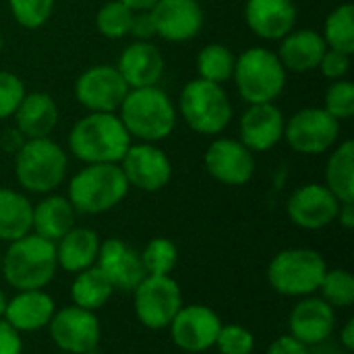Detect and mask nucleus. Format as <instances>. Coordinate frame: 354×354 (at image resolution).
I'll return each mask as SVG.
<instances>
[{"mask_svg":"<svg viewBox=\"0 0 354 354\" xmlns=\"http://www.w3.org/2000/svg\"><path fill=\"white\" fill-rule=\"evenodd\" d=\"M68 170L66 151L50 137L25 139L15 153V176L23 191L48 195L56 191Z\"/></svg>","mask_w":354,"mask_h":354,"instance_id":"nucleus-5","label":"nucleus"},{"mask_svg":"<svg viewBox=\"0 0 354 354\" xmlns=\"http://www.w3.org/2000/svg\"><path fill=\"white\" fill-rule=\"evenodd\" d=\"M118 118L129 131L131 139L143 143H156L166 139L176 127V108L168 93L153 87L129 89L118 108Z\"/></svg>","mask_w":354,"mask_h":354,"instance_id":"nucleus-3","label":"nucleus"},{"mask_svg":"<svg viewBox=\"0 0 354 354\" xmlns=\"http://www.w3.org/2000/svg\"><path fill=\"white\" fill-rule=\"evenodd\" d=\"M0 272H2V251H0Z\"/></svg>","mask_w":354,"mask_h":354,"instance_id":"nucleus-48","label":"nucleus"},{"mask_svg":"<svg viewBox=\"0 0 354 354\" xmlns=\"http://www.w3.org/2000/svg\"><path fill=\"white\" fill-rule=\"evenodd\" d=\"M133 15L135 10L122 4L120 0H110L100 6L95 15V27L108 39H122L131 31Z\"/></svg>","mask_w":354,"mask_h":354,"instance_id":"nucleus-34","label":"nucleus"},{"mask_svg":"<svg viewBox=\"0 0 354 354\" xmlns=\"http://www.w3.org/2000/svg\"><path fill=\"white\" fill-rule=\"evenodd\" d=\"M120 168L129 187L145 193H156L164 189L172 178L170 158L153 143H131L120 160Z\"/></svg>","mask_w":354,"mask_h":354,"instance_id":"nucleus-14","label":"nucleus"},{"mask_svg":"<svg viewBox=\"0 0 354 354\" xmlns=\"http://www.w3.org/2000/svg\"><path fill=\"white\" fill-rule=\"evenodd\" d=\"M284 124L286 118L274 102L251 104L241 118V143L253 153L268 151L284 139Z\"/></svg>","mask_w":354,"mask_h":354,"instance_id":"nucleus-20","label":"nucleus"},{"mask_svg":"<svg viewBox=\"0 0 354 354\" xmlns=\"http://www.w3.org/2000/svg\"><path fill=\"white\" fill-rule=\"evenodd\" d=\"M95 268L108 278L114 290L133 292L145 278L139 253L120 239H108L100 245Z\"/></svg>","mask_w":354,"mask_h":354,"instance_id":"nucleus-19","label":"nucleus"},{"mask_svg":"<svg viewBox=\"0 0 354 354\" xmlns=\"http://www.w3.org/2000/svg\"><path fill=\"white\" fill-rule=\"evenodd\" d=\"M4 309H6V295L0 290V319H4Z\"/></svg>","mask_w":354,"mask_h":354,"instance_id":"nucleus-47","label":"nucleus"},{"mask_svg":"<svg viewBox=\"0 0 354 354\" xmlns=\"http://www.w3.org/2000/svg\"><path fill=\"white\" fill-rule=\"evenodd\" d=\"M129 89L153 87L164 75V56L151 41L129 44L116 64Z\"/></svg>","mask_w":354,"mask_h":354,"instance_id":"nucleus-23","label":"nucleus"},{"mask_svg":"<svg viewBox=\"0 0 354 354\" xmlns=\"http://www.w3.org/2000/svg\"><path fill=\"white\" fill-rule=\"evenodd\" d=\"M336 330V309L322 297H303L288 315V336L305 346L324 344Z\"/></svg>","mask_w":354,"mask_h":354,"instance_id":"nucleus-18","label":"nucleus"},{"mask_svg":"<svg viewBox=\"0 0 354 354\" xmlns=\"http://www.w3.org/2000/svg\"><path fill=\"white\" fill-rule=\"evenodd\" d=\"M131 295L139 324L153 332L166 330L185 305L183 290L172 276H145Z\"/></svg>","mask_w":354,"mask_h":354,"instance_id":"nucleus-9","label":"nucleus"},{"mask_svg":"<svg viewBox=\"0 0 354 354\" xmlns=\"http://www.w3.org/2000/svg\"><path fill=\"white\" fill-rule=\"evenodd\" d=\"M340 344H342L348 353H353L354 351V319H348V322L344 324V328L340 330Z\"/></svg>","mask_w":354,"mask_h":354,"instance_id":"nucleus-45","label":"nucleus"},{"mask_svg":"<svg viewBox=\"0 0 354 354\" xmlns=\"http://www.w3.org/2000/svg\"><path fill=\"white\" fill-rule=\"evenodd\" d=\"M185 354H191V353H185Z\"/></svg>","mask_w":354,"mask_h":354,"instance_id":"nucleus-50","label":"nucleus"},{"mask_svg":"<svg viewBox=\"0 0 354 354\" xmlns=\"http://www.w3.org/2000/svg\"><path fill=\"white\" fill-rule=\"evenodd\" d=\"M0 354H23V340L4 319H0Z\"/></svg>","mask_w":354,"mask_h":354,"instance_id":"nucleus-42","label":"nucleus"},{"mask_svg":"<svg viewBox=\"0 0 354 354\" xmlns=\"http://www.w3.org/2000/svg\"><path fill=\"white\" fill-rule=\"evenodd\" d=\"M340 137V120L324 108H303L284 124V139L297 153L319 156L336 145Z\"/></svg>","mask_w":354,"mask_h":354,"instance_id":"nucleus-10","label":"nucleus"},{"mask_svg":"<svg viewBox=\"0 0 354 354\" xmlns=\"http://www.w3.org/2000/svg\"><path fill=\"white\" fill-rule=\"evenodd\" d=\"M131 135L116 112H89L68 133L71 153L85 164H120Z\"/></svg>","mask_w":354,"mask_h":354,"instance_id":"nucleus-1","label":"nucleus"},{"mask_svg":"<svg viewBox=\"0 0 354 354\" xmlns=\"http://www.w3.org/2000/svg\"><path fill=\"white\" fill-rule=\"evenodd\" d=\"M326 272L328 266L322 253L303 247L284 249L272 257L268 266V282L282 297L303 299L319 290Z\"/></svg>","mask_w":354,"mask_h":354,"instance_id":"nucleus-6","label":"nucleus"},{"mask_svg":"<svg viewBox=\"0 0 354 354\" xmlns=\"http://www.w3.org/2000/svg\"><path fill=\"white\" fill-rule=\"evenodd\" d=\"M216 348L220 351V354H253L255 336L245 326L222 324L220 334L216 338Z\"/></svg>","mask_w":354,"mask_h":354,"instance_id":"nucleus-37","label":"nucleus"},{"mask_svg":"<svg viewBox=\"0 0 354 354\" xmlns=\"http://www.w3.org/2000/svg\"><path fill=\"white\" fill-rule=\"evenodd\" d=\"M56 245L29 232L8 243L2 253V272L10 288L21 290H44L56 276Z\"/></svg>","mask_w":354,"mask_h":354,"instance_id":"nucleus-2","label":"nucleus"},{"mask_svg":"<svg viewBox=\"0 0 354 354\" xmlns=\"http://www.w3.org/2000/svg\"><path fill=\"white\" fill-rule=\"evenodd\" d=\"M127 93L129 85L110 64L89 66L75 83V97L89 112H118Z\"/></svg>","mask_w":354,"mask_h":354,"instance_id":"nucleus-12","label":"nucleus"},{"mask_svg":"<svg viewBox=\"0 0 354 354\" xmlns=\"http://www.w3.org/2000/svg\"><path fill=\"white\" fill-rule=\"evenodd\" d=\"M234 62L236 56L228 46L222 44H207L199 54H197V73L199 79L212 81L222 85L224 81L232 79L234 73Z\"/></svg>","mask_w":354,"mask_h":354,"instance_id":"nucleus-32","label":"nucleus"},{"mask_svg":"<svg viewBox=\"0 0 354 354\" xmlns=\"http://www.w3.org/2000/svg\"><path fill=\"white\" fill-rule=\"evenodd\" d=\"M56 354H68V353H56Z\"/></svg>","mask_w":354,"mask_h":354,"instance_id":"nucleus-49","label":"nucleus"},{"mask_svg":"<svg viewBox=\"0 0 354 354\" xmlns=\"http://www.w3.org/2000/svg\"><path fill=\"white\" fill-rule=\"evenodd\" d=\"M33 205L31 201L15 191L0 187V241L12 243L31 232Z\"/></svg>","mask_w":354,"mask_h":354,"instance_id":"nucleus-28","label":"nucleus"},{"mask_svg":"<svg viewBox=\"0 0 354 354\" xmlns=\"http://www.w3.org/2000/svg\"><path fill=\"white\" fill-rule=\"evenodd\" d=\"M324 41L328 48L353 54L354 52V6L344 2L336 6L324 25Z\"/></svg>","mask_w":354,"mask_h":354,"instance_id":"nucleus-31","label":"nucleus"},{"mask_svg":"<svg viewBox=\"0 0 354 354\" xmlns=\"http://www.w3.org/2000/svg\"><path fill=\"white\" fill-rule=\"evenodd\" d=\"M145 276H170L178 263V249L170 239H151L139 253Z\"/></svg>","mask_w":354,"mask_h":354,"instance_id":"nucleus-33","label":"nucleus"},{"mask_svg":"<svg viewBox=\"0 0 354 354\" xmlns=\"http://www.w3.org/2000/svg\"><path fill=\"white\" fill-rule=\"evenodd\" d=\"M75 220L77 212L71 201L62 195L48 193L37 205H33L31 232L56 245L71 228H75Z\"/></svg>","mask_w":354,"mask_h":354,"instance_id":"nucleus-27","label":"nucleus"},{"mask_svg":"<svg viewBox=\"0 0 354 354\" xmlns=\"http://www.w3.org/2000/svg\"><path fill=\"white\" fill-rule=\"evenodd\" d=\"M266 354H311L309 353V346L301 344L299 340H295L292 336H280L276 338L270 346H268V353Z\"/></svg>","mask_w":354,"mask_h":354,"instance_id":"nucleus-43","label":"nucleus"},{"mask_svg":"<svg viewBox=\"0 0 354 354\" xmlns=\"http://www.w3.org/2000/svg\"><path fill=\"white\" fill-rule=\"evenodd\" d=\"M120 2L127 4L133 10H149L156 4V0H120Z\"/></svg>","mask_w":354,"mask_h":354,"instance_id":"nucleus-46","label":"nucleus"},{"mask_svg":"<svg viewBox=\"0 0 354 354\" xmlns=\"http://www.w3.org/2000/svg\"><path fill=\"white\" fill-rule=\"evenodd\" d=\"M340 201L336 195L317 183L299 187L286 203V214L290 222L303 230H322L336 222Z\"/></svg>","mask_w":354,"mask_h":354,"instance_id":"nucleus-15","label":"nucleus"},{"mask_svg":"<svg viewBox=\"0 0 354 354\" xmlns=\"http://www.w3.org/2000/svg\"><path fill=\"white\" fill-rule=\"evenodd\" d=\"M12 118L17 122V133L23 139H44L50 137L58 124V106L52 95L44 91L25 93Z\"/></svg>","mask_w":354,"mask_h":354,"instance_id":"nucleus-25","label":"nucleus"},{"mask_svg":"<svg viewBox=\"0 0 354 354\" xmlns=\"http://www.w3.org/2000/svg\"><path fill=\"white\" fill-rule=\"evenodd\" d=\"M48 332L56 348L68 354H93L102 340L97 315L75 305L56 309L48 324Z\"/></svg>","mask_w":354,"mask_h":354,"instance_id":"nucleus-11","label":"nucleus"},{"mask_svg":"<svg viewBox=\"0 0 354 354\" xmlns=\"http://www.w3.org/2000/svg\"><path fill=\"white\" fill-rule=\"evenodd\" d=\"M100 236L95 230L85 226L71 228L56 243V261L58 268L68 274H79L87 268H93L100 253Z\"/></svg>","mask_w":354,"mask_h":354,"instance_id":"nucleus-26","label":"nucleus"},{"mask_svg":"<svg viewBox=\"0 0 354 354\" xmlns=\"http://www.w3.org/2000/svg\"><path fill=\"white\" fill-rule=\"evenodd\" d=\"M328 46L324 35L315 29L290 31L280 39L278 58L286 73H309L315 71L326 54Z\"/></svg>","mask_w":354,"mask_h":354,"instance_id":"nucleus-24","label":"nucleus"},{"mask_svg":"<svg viewBox=\"0 0 354 354\" xmlns=\"http://www.w3.org/2000/svg\"><path fill=\"white\" fill-rule=\"evenodd\" d=\"M203 162L209 176L228 187H243L255 174L253 151L247 149L239 139H216L207 147Z\"/></svg>","mask_w":354,"mask_h":354,"instance_id":"nucleus-16","label":"nucleus"},{"mask_svg":"<svg viewBox=\"0 0 354 354\" xmlns=\"http://www.w3.org/2000/svg\"><path fill=\"white\" fill-rule=\"evenodd\" d=\"M114 286L108 282V278L93 266L79 274H75V280L71 284V299L75 307L87 309V311H100L114 295Z\"/></svg>","mask_w":354,"mask_h":354,"instance_id":"nucleus-29","label":"nucleus"},{"mask_svg":"<svg viewBox=\"0 0 354 354\" xmlns=\"http://www.w3.org/2000/svg\"><path fill=\"white\" fill-rule=\"evenodd\" d=\"M129 189L120 164H87L71 178L66 199L77 214L97 216L114 209Z\"/></svg>","mask_w":354,"mask_h":354,"instance_id":"nucleus-4","label":"nucleus"},{"mask_svg":"<svg viewBox=\"0 0 354 354\" xmlns=\"http://www.w3.org/2000/svg\"><path fill=\"white\" fill-rule=\"evenodd\" d=\"M245 21L257 37L278 41L295 29L297 6L292 0H247Z\"/></svg>","mask_w":354,"mask_h":354,"instance_id":"nucleus-21","label":"nucleus"},{"mask_svg":"<svg viewBox=\"0 0 354 354\" xmlns=\"http://www.w3.org/2000/svg\"><path fill=\"white\" fill-rule=\"evenodd\" d=\"M324 110L332 114L336 120H346L354 114V85L348 79L334 81L326 91Z\"/></svg>","mask_w":354,"mask_h":354,"instance_id":"nucleus-38","label":"nucleus"},{"mask_svg":"<svg viewBox=\"0 0 354 354\" xmlns=\"http://www.w3.org/2000/svg\"><path fill=\"white\" fill-rule=\"evenodd\" d=\"M232 79L241 97L251 104H270L286 87V71L278 58L268 48H249L236 62Z\"/></svg>","mask_w":354,"mask_h":354,"instance_id":"nucleus-7","label":"nucleus"},{"mask_svg":"<svg viewBox=\"0 0 354 354\" xmlns=\"http://www.w3.org/2000/svg\"><path fill=\"white\" fill-rule=\"evenodd\" d=\"M322 299L334 307V309H348L354 305V278L353 274L344 268H336V270H328L319 290Z\"/></svg>","mask_w":354,"mask_h":354,"instance_id":"nucleus-35","label":"nucleus"},{"mask_svg":"<svg viewBox=\"0 0 354 354\" xmlns=\"http://www.w3.org/2000/svg\"><path fill=\"white\" fill-rule=\"evenodd\" d=\"M129 35H133L135 41H149L156 35V25L149 10H135Z\"/></svg>","mask_w":354,"mask_h":354,"instance_id":"nucleus-41","label":"nucleus"},{"mask_svg":"<svg viewBox=\"0 0 354 354\" xmlns=\"http://www.w3.org/2000/svg\"><path fill=\"white\" fill-rule=\"evenodd\" d=\"M317 68L330 81L344 79L346 73H348V68H351V54H344V52H338V50L328 48Z\"/></svg>","mask_w":354,"mask_h":354,"instance_id":"nucleus-40","label":"nucleus"},{"mask_svg":"<svg viewBox=\"0 0 354 354\" xmlns=\"http://www.w3.org/2000/svg\"><path fill=\"white\" fill-rule=\"evenodd\" d=\"M10 15L25 29H37L54 12V0H8Z\"/></svg>","mask_w":354,"mask_h":354,"instance_id":"nucleus-36","label":"nucleus"},{"mask_svg":"<svg viewBox=\"0 0 354 354\" xmlns=\"http://www.w3.org/2000/svg\"><path fill=\"white\" fill-rule=\"evenodd\" d=\"M326 187L340 203L354 201V143L351 139L332 151L326 166Z\"/></svg>","mask_w":354,"mask_h":354,"instance_id":"nucleus-30","label":"nucleus"},{"mask_svg":"<svg viewBox=\"0 0 354 354\" xmlns=\"http://www.w3.org/2000/svg\"><path fill=\"white\" fill-rule=\"evenodd\" d=\"M222 319L218 313L205 305H183L168 326L172 342L191 354H203L216 346Z\"/></svg>","mask_w":354,"mask_h":354,"instance_id":"nucleus-13","label":"nucleus"},{"mask_svg":"<svg viewBox=\"0 0 354 354\" xmlns=\"http://www.w3.org/2000/svg\"><path fill=\"white\" fill-rule=\"evenodd\" d=\"M338 224L344 228V230H351L354 228V201H346V203H340V209H338Z\"/></svg>","mask_w":354,"mask_h":354,"instance_id":"nucleus-44","label":"nucleus"},{"mask_svg":"<svg viewBox=\"0 0 354 354\" xmlns=\"http://www.w3.org/2000/svg\"><path fill=\"white\" fill-rule=\"evenodd\" d=\"M156 35L166 41H189L203 27V8L197 0H156L149 8Z\"/></svg>","mask_w":354,"mask_h":354,"instance_id":"nucleus-17","label":"nucleus"},{"mask_svg":"<svg viewBox=\"0 0 354 354\" xmlns=\"http://www.w3.org/2000/svg\"><path fill=\"white\" fill-rule=\"evenodd\" d=\"M25 83L8 71H0V120L10 118L25 97Z\"/></svg>","mask_w":354,"mask_h":354,"instance_id":"nucleus-39","label":"nucleus"},{"mask_svg":"<svg viewBox=\"0 0 354 354\" xmlns=\"http://www.w3.org/2000/svg\"><path fill=\"white\" fill-rule=\"evenodd\" d=\"M178 112L199 135H220L232 120V104L224 87L199 77L183 87Z\"/></svg>","mask_w":354,"mask_h":354,"instance_id":"nucleus-8","label":"nucleus"},{"mask_svg":"<svg viewBox=\"0 0 354 354\" xmlns=\"http://www.w3.org/2000/svg\"><path fill=\"white\" fill-rule=\"evenodd\" d=\"M56 313L54 299L44 290H21L6 299L4 322L19 334H33L48 328Z\"/></svg>","mask_w":354,"mask_h":354,"instance_id":"nucleus-22","label":"nucleus"}]
</instances>
